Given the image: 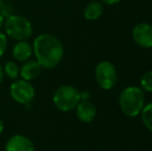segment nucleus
<instances>
[{"mask_svg":"<svg viewBox=\"0 0 152 151\" xmlns=\"http://www.w3.org/2000/svg\"><path fill=\"white\" fill-rule=\"evenodd\" d=\"M42 65L36 60H27L20 69V76L23 80L32 81L35 80L42 73Z\"/></svg>","mask_w":152,"mask_h":151,"instance_id":"10","label":"nucleus"},{"mask_svg":"<svg viewBox=\"0 0 152 151\" xmlns=\"http://www.w3.org/2000/svg\"><path fill=\"white\" fill-rule=\"evenodd\" d=\"M7 49V36L4 33L0 32V57L3 56Z\"/></svg>","mask_w":152,"mask_h":151,"instance_id":"16","label":"nucleus"},{"mask_svg":"<svg viewBox=\"0 0 152 151\" xmlns=\"http://www.w3.org/2000/svg\"><path fill=\"white\" fill-rule=\"evenodd\" d=\"M3 129H4V124H3V121L0 119V133L3 131Z\"/></svg>","mask_w":152,"mask_h":151,"instance_id":"20","label":"nucleus"},{"mask_svg":"<svg viewBox=\"0 0 152 151\" xmlns=\"http://www.w3.org/2000/svg\"><path fill=\"white\" fill-rule=\"evenodd\" d=\"M102 3L108 4V5H113V4H117L121 1V0H100Z\"/></svg>","mask_w":152,"mask_h":151,"instance_id":"17","label":"nucleus"},{"mask_svg":"<svg viewBox=\"0 0 152 151\" xmlns=\"http://www.w3.org/2000/svg\"><path fill=\"white\" fill-rule=\"evenodd\" d=\"M141 117L144 125L152 133V103L144 106L141 111Z\"/></svg>","mask_w":152,"mask_h":151,"instance_id":"13","label":"nucleus"},{"mask_svg":"<svg viewBox=\"0 0 152 151\" xmlns=\"http://www.w3.org/2000/svg\"><path fill=\"white\" fill-rule=\"evenodd\" d=\"M132 39L138 46L145 49L152 48V25L139 23L132 29Z\"/></svg>","mask_w":152,"mask_h":151,"instance_id":"7","label":"nucleus"},{"mask_svg":"<svg viewBox=\"0 0 152 151\" xmlns=\"http://www.w3.org/2000/svg\"><path fill=\"white\" fill-rule=\"evenodd\" d=\"M96 107L89 101H82L76 107V114L80 121L89 123L94 120L96 116Z\"/></svg>","mask_w":152,"mask_h":151,"instance_id":"9","label":"nucleus"},{"mask_svg":"<svg viewBox=\"0 0 152 151\" xmlns=\"http://www.w3.org/2000/svg\"><path fill=\"white\" fill-rule=\"evenodd\" d=\"M10 92L12 99L21 105H27L33 101L35 96L34 87L29 81L26 80H15V82L10 85Z\"/></svg>","mask_w":152,"mask_h":151,"instance_id":"6","label":"nucleus"},{"mask_svg":"<svg viewBox=\"0 0 152 151\" xmlns=\"http://www.w3.org/2000/svg\"><path fill=\"white\" fill-rule=\"evenodd\" d=\"M81 98L82 95L76 87L72 85H62L55 91L53 95V103L59 111L69 112L76 109Z\"/></svg>","mask_w":152,"mask_h":151,"instance_id":"4","label":"nucleus"},{"mask_svg":"<svg viewBox=\"0 0 152 151\" xmlns=\"http://www.w3.org/2000/svg\"><path fill=\"white\" fill-rule=\"evenodd\" d=\"M32 49L36 61L42 65V69H54L63 58L64 48L61 40L49 33L38 35L34 39Z\"/></svg>","mask_w":152,"mask_h":151,"instance_id":"1","label":"nucleus"},{"mask_svg":"<svg viewBox=\"0 0 152 151\" xmlns=\"http://www.w3.org/2000/svg\"><path fill=\"white\" fill-rule=\"evenodd\" d=\"M95 79L100 87L104 90H110L116 85V67L110 61H102L95 67Z\"/></svg>","mask_w":152,"mask_h":151,"instance_id":"5","label":"nucleus"},{"mask_svg":"<svg viewBox=\"0 0 152 151\" xmlns=\"http://www.w3.org/2000/svg\"><path fill=\"white\" fill-rule=\"evenodd\" d=\"M4 74L12 80H17L19 75H20V69H19L18 64L15 61H8L5 63L3 67Z\"/></svg>","mask_w":152,"mask_h":151,"instance_id":"14","label":"nucleus"},{"mask_svg":"<svg viewBox=\"0 0 152 151\" xmlns=\"http://www.w3.org/2000/svg\"><path fill=\"white\" fill-rule=\"evenodd\" d=\"M5 151H35L33 142L23 135H14L5 143Z\"/></svg>","mask_w":152,"mask_h":151,"instance_id":"8","label":"nucleus"},{"mask_svg":"<svg viewBox=\"0 0 152 151\" xmlns=\"http://www.w3.org/2000/svg\"><path fill=\"white\" fill-rule=\"evenodd\" d=\"M3 78H4V71H3L2 65L0 64V84H1L2 81H3Z\"/></svg>","mask_w":152,"mask_h":151,"instance_id":"18","label":"nucleus"},{"mask_svg":"<svg viewBox=\"0 0 152 151\" xmlns=\"http://www.w3.org/2000/svg\"><path fill=\"white\" fill-rule=\"evenodd\" d=\"M32 53H33L32 46L26 40H19L12 48L14 58L20 62H25V61L29 60Z\"/></svg>","mask_w":152,"mask_h":151,"instance_id":"11","label":"nucleus"},{"mask_svg":"<svg viewBox=\"0 0 152 151\" xmlns=\"http://www.w3.org/2000/svg\"><path fill=\"white\" fill-rule=\"evenodd\" d=\"M104 12V5L99 1H91L84 7L83 15L88 21H95L102 17Z\"/></svg>","mask_w":152,"mask_h":151,"instance_id":"12","label":"nucleus"},{"mask_svg":"<svg viewBox=\"0 0 152 151\" xmlns=\"http://www.w3.org/2000/svg\"><path fill=\"white\" fill-rule=\"evenodd\" d=\"M4 29L7 36L16 40H26L33 34V26L27 18L19 15H10L4 21Z\"/></svg>","mask_w":152,"mask_h":151,"instance_id":"3","label":"nucleus"},{"mask_svg":"<svg viewBox=\"0 0 152 151\" xmlns=\"http://www.w3.org/2000/svg\"><path fill=\"white\" fill-rule=\"evenodd\" d=\"M145 106V95L141 88L136 86L126 87L119 95V107L128 117H136L141 114Z\"/></svg>","mask_w":152,"mask_h":151,"instance_id":"2","label":"nucleus"},{"mask_svg":"<svg viewBox=\"0 0 152 151\" xmlns=\"http://www.w3.org/2000/svg\"><path fill=\"white\" fill-rule=\"evenodd\" d=\"M141 86L142 89L148 92H152V71H147L141 78Z\"/></svg>","mask_w":152,"mask_h":151,"instance_id":"15","label":"nucleus"},{"mask_svg":"<svg viewBox=\"0 0 152 151\" xmlns=\"http://www.w3.org/2000/svg\"><path fill=\"white\" fill-rule=\"evenodd\" d=\"M4 17H3V15L1 14V12H0V28H1L2 26H3L4 25Z\"/></svg>","mask_w":152,"mask_h":151,"instance_id":"19","label":"nucleus"}]
</instances>
